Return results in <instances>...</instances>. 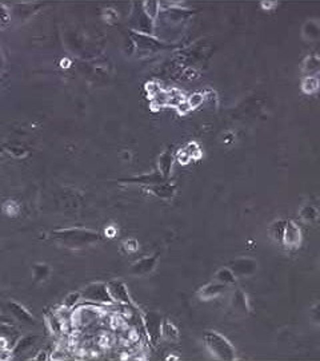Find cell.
<instances>
[{
  "label": "cell",
  "mask_w": 320,
  "mask_h": 361,
  "mask_svg": "<svg viewBox=\"0 0 320 361\" xmlns=\"http://www.w3.org/2000/svg\"><path fill=\"white\" fill-rule=\"evenodd\" d=\"M52 238L66 248L83 249L99 242L102 235L99 231L86 229V227H70V229L55 230L52 233Z\"/></svg>",
  "instance_id": "6da1fadb"
},
{
  "label": "cell",
  "mask_w": 320,
  "mask_h": 361,
  "mask_svg": "<svg viewBox=\"0 0 320 361\" xmlns=\"http://www.w3.org/2000/svg\"><path fill=\"white\" fill-rule=\"evenodd\" d=\"M204 345L213 359L221 361H233L236 360V352L228 339H225L223 335L217 332L204 333Z\"/></svg>",
  "instance_id": "7a4b0ae2"
},
{
  "label": "cell",
  "mask_w": 320,
  "mask_h": 361,
  "mask_svg": "<svg viewBox=\"0 0 320 361\" xmlns=\"http://www.w3.org/2000/svg\"><path fill=\"white\" fill-rule=\"evenodd\" d=\"M129 27L136 34L148 36L154 34V20L147 16L141 3H133V9L129 16Z\"/></svg>",
  "instance_id": "3957f363"
},
{
  "label": "cell",
  "mask_w": 320,
  "mask_h": 361,
  "mask_svg": "<svg viewBox=\"0 0 320 361\" xmlns=\"http://www.w3.org/2000/svg\"><path fill=\"white\" fill-rule=\"evenodd\" d=\"M80 296H82V300H86V301H90V303L94 304H102V305L115 304L111 296H109L107 284H104V282L88 284L83 290H80Z\"/></svg>",
  "instance_id": "277c9868"
},
{
  "label": "cell",
  "mask_w": 320,
  "mask_h": 361,
  "mask_svg": "<svg viewBox=\"0 0 320 361\" xmlns=\"http://www.w3.org/2000/svg\"><path fill=\"white\" fill-rule=\"evenodd\" d=\"M141 321H143V329L146 331L147 336L150 339V341L152 344H158V341L160 340L162 337V316L159 315L158 312H146L143 317H141Z\"/></svg>",
  "instance_id": "5b68a950"
},
{
  "label": "cell",
  "mask_w": 320,
  "mask_h": 361,
  "mask_svg": "<svg viewBox=\"0 0 320 361\" xmlns=\"http://www.w3.org/2000/svg\"><path fill=\"white\" fill-rule=\"evenodd\" d=\"M107 289L108 293L112 298V301L119 305H132L131 297H129L128 288L125 285L124 282L120 280H112L107 284Z\"/></svg>",
  "instance_id": "8992f818"
},
{
  "label": "cell",
  "mask_w": 320,
  "mask_h": 361,
  "mask_svg": "<svg viewBox=\"0 0 320 361\" xmlns=\"http://www.w3.org/2000/svg\"><path fill=\"white\" fill-rule=\"evenodd\" d=\"M302 244V231L300 227L296 225L292 219L286 221V227H284V234H283V244L290 249L299 248Z\"/></svg>",
  "instance_id": "52a82bcc"
},
{
  "label": "cell",
  "mask_w": 320,
  "mask_h": 361,
  "mask_svg": "<svg viewBox=\"0 0 320 361\" xmlns=\"http://www.w3.org/2000/svg\"><path fill=\"white\" fill-rule=\"evenodd\" d=\"M159 260V253H155L152 256L144 257V258H140L136 262H133L132 266H131V273L133 276H148L150 273H152L156 268V264H158Z\"/></svg>",
  "instance_id": "ba28073f"
},
{
  "label": "cell",
  "mask_w": 320,
  "mask_h": 361,
  "mask_svg": "<svg viewBox=\"0 0 320 361\" xmlns=\"http://www.w3.org/2000/svg\"><path fill=\"white\" fill-rule=\"evenodd\" d=\"M231 270L236 277H247L258 270V262L251 258H237L231 262Z\"/></svg>",
  "instance_id": "9c48e42d"
},
{
  "label": "cell",
  "mask_w": 320,
  "mask_h": 361,
  "mask_svg": "<svg viewBox=\"0 0 320 361\" xmlns=\"http://www.w3.org/2000/svg\"><path fill=\"white\" fill-rule=\"evenodd\" d=\"M227 290H228V286L219 281H213L204 285L199 290V297L202 300H213V298H217L221 294H224Z\"/></svg>",
  "instance_id": "30bf717a"
},
{
  "label": "cell",
  "mask_w": 320,
  "mask_h": 361,
  "mask_svg": "<svg viewBox=\"0 0 320 361\" xmlns=\"http://www.w3.org/2000/svg\"><path fill=\"white\" fill-rule=\"evenodd\" d=\"M7 307H8L11 315H12L17 321H20V323L23 324H35L33 316L31 315L28 309H25L21 304L11 300V301H8V304H7Z\"/></svg>",
  "instance_id": "8fae6325"
},
{
  "label": "cell",
  "mask_w": 320,
  "mask_h": 361,
  "mask_svg": "<svg viewBox=\"0 0 320 361\" xmlns=\"http://www.w3.org/2000/svg\"><path fill=\"white\" fill-rule=\"evenodd\" d=\"M172 164H174V156L171 150H166L163 153L160 158H159V174L167 180L171 174V169H172Z\"/></svg>",
  "instance_id": "7c38bea8"
},
{
  "label": "cell",
  "mask_w": 320,
  "mask_h": 361,
  "mask_svg": "<svg viewBox=\"0 0 320 361\" xmlns=\"http://www.w3.org/2000/svg\"><path fill=\"white\" fill-rule=\"evenodd\" d=\"M151 194H154L156 197L163 198V199H170L174 197L175 186L170 183H158V185H151L147 187Z\"/></svg>",
  "instance_id": "4fadbf2b"
},
{
  "label": "cell",
  "mask_w": 320,
  "mask_h": 361,
  "mask_svg": "<svg viewBox=\"0 0 320 361\" xmlns=\"http://www.w3.org/2000/svg\"><path fill=\"white\" fill-rule=\"evenodd\" d=\"M160 332H162L163 339H166L167 341L176 343V341L179 340V337H180L179 331H178V328L175 327L174 324L171 323L170 320H163Z\"/></svg>",
  "instance_id": "5bb4252c"
},
{
  "label": "cell",
  "mask_w": 320,
  "mask_h": 361,
  "mask_svg": "<svg viewBox=\"0 0 320 361\" xmlns=\"http://www.w3.org/2000/svg\"><path fill=\"white\" fill-rule=\"evenodd\" d=\"M320 36V25L316 20H308L303 25V38L308 42H315Z\"/></svg>",
  "instance_id": "9a60e30c"
},
{
  "label": "cell",
  "mask_w": 320,
  "mask_h": 361,
  "mask_svg": "<svg viewBox=\"0 0 320 361\" xmlns=\"http://www.w3.org/2000/svg\"><path fill=\"white\" fill-rule=\"evenodd\" d=\"M300 219L306 223H315L319 218V211L316 209L315 206L311 203H306L302 206V209L299 211Z\"/></svg>",
  "instance_id": "2e32d148"
},
{
  "label": "cell",
  "mask_w": 320,
  "mask_h": 361,
  "mask_svg": "<svg viewBox=\"0 0 320 361\" xmlns=\"http://www.w3.org/2000/svg\"><path fill=\"white\" fill-rule=\"evenodd\" d=\"M35 340H38V336H32V335H28V336L21 337L20 340L17 341L16 344L13 345L12 351H11V357L12 355H20V353H24L27 349H29L35 344Z\"/></svg>",
  "instance_id": "e0dca14e"
},
{
  "label": "cell",
  "mask_w": 320,
  "mask_h": 361,
  "mask_svg": "<svg viewBox=\"0 0 320 361\" xmlns=\"http://www.w3.org/2000/svg\"><path fill=\"white\" fill-rule=\"evenodd\" d=\"M320 67V59L316 54L308 55L307 58L303 60V66H302V70H303L304 74L312 76V74L319 71Z\"/></svg>",
  "instance_id": "ac0fdd59"
},
{
  "label": "cell",
  "mask_w": 320,
  "mask_h": 361,
  "mask_svg": "<svg viewBox=\"0 0 320 361\" xmlns=\"http://www.w3.org/2000/svg\"><path fill=\"white\" fill-rule=\"evenodd\" d=\"M287 219H278L270 226V237L278 244H283V234H284V227H286Z\"/></svg>",
  "instance_id": "d6986e66"
},
{
  "label": "cell",
  "mask_w": 320,
  "mask_h": 361,
  "mask_svg": "<svg viewBox=\"0 0 320 361\" xmlns=\"http://www.w3.org/2000/svg\"><path fill=\"white\" fill-rule=\"evenodd\" d=\"M215 278H216V281L221 282L227 286L236 285V276L232 273V270L229 268H221L216 273Z\"/></svg>",
  "instance_id": "ffe728a7"
},
{
  "label": "cell",
  "mask_w": 320,
  "mask_h": 361,
  "mask_svg": "<svg viewBox=\"0 0 320 361\" xmlns=\"http://www.w3.org/2000/svg\"><path fill=\"white\" fill-rule=\"evenodd\" d=\"M141 7L144 9V12L150 19L155 21V19L159 16V12H160V3L158 1H144L141 3Z\"/></svg>",
  "instance_id": "44dd1931"
},
{
  "label": "cell",
  "mask_w": 320,
  "mask_h": 361,
  "mask_svg": "<svg viewBox=\"0 0 320 361\" xmlns=\"http://www.w3.org/2000/svg\"><path fill=\"white\" fill-rule=\"evenodd\" d=\"M80 300H82V296H80V292H72L64 298V301H63V308H66V309H75L78 303H79Z\"/></svg>",
  "instance_id": "7402d4cb"
},
{
  "label": "cell",
  "mask_w": 320,
  "mask_h": 361,
  "mask_svg": "<svg viewBox=\"0 0 320 361\" xmlns=\"http://www.w3.org/2000/svg\"><path fill=\"white\" fill-rule=\"evenodd\" d=\"M318 87H319V80L315 76H307L302 84V88L306 94H314L318 90Z\"/></svg>",
  "instance_id": "603a6c76"
},
{
  "label": "cell",
  "mask_w": 320,
  "mask_h": 361,
  "mask_svg": "<svg viewBox=\"0 0 320 361\" xmlns=\"http://www.w3.org/2000/svg\"><path fill=\"white\" fill-rule=\"evenodd\" d=\"M48 274H50V268H48V265H44V264H38L33 266V277L36 281H43V280H46L48 277Z\"/></svg>",
  "instance_id": "cb8c5ba5"
},
{
  "label": "cell",
  "mask_w": 320,
  "mask_h": 361,
  "mask_svg": "<svg viewBox=\"0 0 320 361\" xmlns=\"http://www.w3.org/2000/svg\"><path fill=\"white\" fill-rule=\"evenodd\" d=\"M3 152H7L8 154H11L15 158H24V157L28 156V152L27 149L21 146H8L3 149Z\"/></svg>",
  "instance_id": "d4e9b609"
},
{
  "label": "cell",
  "mask_w": 320,
  "mask_h": 361,
  "mask_svg": "<svg viewBox=\"0 0 320 361\" xmlns=\"http://www.w3.org/2000/svg\"><path fill=\"white\" fill-rule=\"evenodd\" d=\"M11 23V12L4 3H0V25L7 27Z\"/></svg>",
  "instance_id": "484cf974"
},
{
  "label": "cell",
  "mask_w": 320,
  "mask_h": 361,
  "mask_svg": "<svg viewBox=\"0 0 320 361\" xmlns=\"http://www.w3.org/2000/svg\"><path fill=\"white\" fill-rule=\"evenodd\" d=\"M19 210H20V206L13 201H5L4 205H3V211L7 215H16L19 213Z\"/></svg>",
  "instance_id": "4316f807"
},
{
  "label": "cell",
  "mask_w": 320,
  "mask_h": 361,
  "mask_svg": "<svg viewBox=\"0 0 320 361\" xmlns=\"http://www.w3.org/2000/svg\"><path fill=\"white\" fill-rule=\"evenodd\" d=\"M203 101H204V95L202 93L192 94L191 97L188 98V99H186V102H187L188 106H190V109H196L198 106H200L203 103Z\"/></svg>",
  "instance_id": "83f0119b"
},
{
  "label": "cell",
  "mask_w": 320,
  "mask_h": 361,
  "mask_svg": "<svg viewBox=\"0 0 320 361\" xmlns=\"http://www.w3.org/2000/svg\"><path fill=\"white\" fill-rule=\"evenodd\" d=\"M183 150L187 153L188 157H190L191 160L192 158H199L200 157V149L196 143H190V145H187V147L183 149Z\"/></svg>",
  "instance_id": "f1b7e54d"
},
{
  "label": "cell",
  "mask_w": 320,
  "mask_h": 361,
  "mask_svg": "<svg viewBox=\"0 0 320 361\" xmlns=\"http://www.w3.org/2000/svg\"><path fill=\"white\" fill-rule=\"evenodd\" d=\"M124 248L127 249V252L133 253L139 249V245H137V242L135 239H128V241H125L124 242Z\"/></svg>",
  "instance_id": "f546056e"
},
{
  "label": "cell",
  "mask_w": 320,
  "mask_h": 361,
  "mask_svg": "<svg viewBox=\"0 0 320 361\" xmlns=\"http://www.w3.org/2000/svg\"><path fill=\"white\" fill-rule=\"evenodd\" d=\"M1 153H3V149H0V156H1Z\"/></svg>",
  "instance_id": "4dcf8cb0"
}]
</instances>
